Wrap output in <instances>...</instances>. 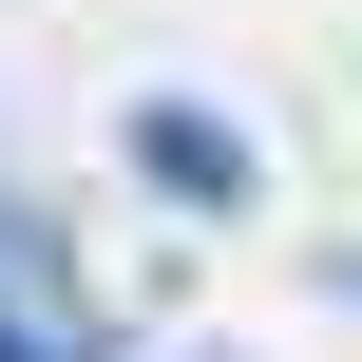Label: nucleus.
Segmentation results:
<instances>
[{
	"label": "nucleus",
	"instance_id": "f257e3e1",
	"mask_svg": "<svg viewBox=\"0 0 362 362\" xmlns=\"http://www.w3.org/2000/svg\"><path fill=\"white\" fill-rule=\"evenodd\" d=\"M0 362H115V325L76 305L57 210H19V191H0Z\"/></svg>",
	"mask_w": 362,
	"mask_h": 362
},
{
	"label": "nucleus",
	"instance_id": "f03ea898",
	"mask_svg": "<svg viewBox=\"0 0 362 362\" xmlns=\"http://www.w3.org/2000/svg\"><path fill=\"white\" fill-rule=\"evenodd\" d=\"M115 153H134V191H172V210H210V229L267 191V172H248V134H229V115H191V95H134V115H115Z\"/></svg>",
	"mask_w": 362,
	"mask_h": 362
},
{
	"label": "nucleus",
	"instance_id": "7ed1b4c3",
	"mask_svg": "<svg viewBox=\"0 0 362 362\" xmlns=\"http://www.w3.org/2000/svg\"><path fill=\"white\" fill-rule=\"evenodd\" d=\"M325 305H362V248H325Z\"/></svg>",
	"mask_w": 362,
	"mask_h": 362
}]
</instances>
